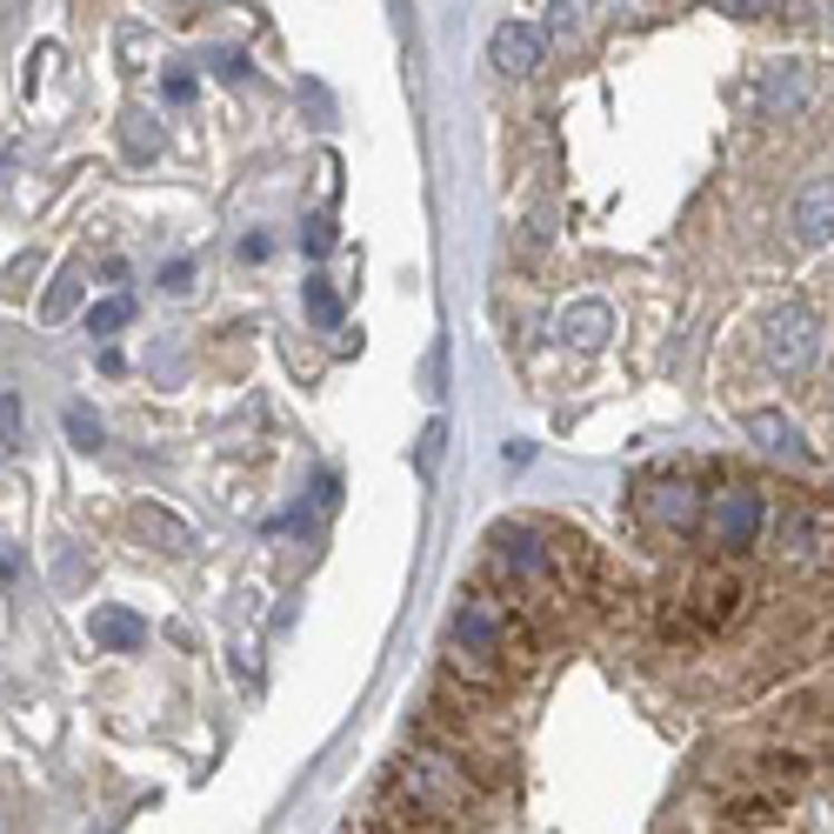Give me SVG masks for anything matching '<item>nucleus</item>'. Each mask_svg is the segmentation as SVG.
<instances>
[{
    "label": "nucleus",
    "mask_w": 834,
    "mask_h": 834,
    "mask_svg": "<svg viewBox=\"0 0 834 834\" xmlns=\"http://www.w3.org/2000/svg\"><path fill=\"white\" fill-rule=\"evenodd\" d=\"M87 635L107 648V655H140V641H147V628H140V615H127V608H94V621H87Z\"/></svg>",
    "instance_id": "obj_1"
},
{
    "label": "nucleus",
    "mask_w": 834,
    "mask_h": 834,
    "mask_svg": "<svg viewBox=\"0 0 834 834\" xmlns=\"http://www.w3.org/2000/svg\"><path fill=\"white\" fill-rule=\"evenodd\" d=\"M134 528H140V534H147L160 555H187V548H194V528H187L180 514L154 508V501H140V508H134Z\"/></svg>",
    "instance_id": "obj_2"
},
{
    "label": "nucleus",
    "mask_w": 834,
    "mask_h": 834,
    "mask_svg": "<svg viewBox=\"0 0 834 834\" xmlns=\"http://www.w3.org/2000/svg\"><path fill=\"white\" fill-rule=\"evenodd\" d=\"M534 60H541V33L534 27H501L494 33V67L501 73H534Z\"/></svg>",
    "instance_id": "obj_3"
},
{
    "label": "nucleus",
    "mask_w": 834,
    "mask_h": 834,
    "mask_svg": "<svg viewBox=\"0 0 834 834\" xmlns=\"http://www.w3.org/2000/svg\"><path fill=\"white\" fill-rule=\"evenodd\" d=\"M127 314H134V301H127V294H114V301H100V307L87 314V334H120V327H127Z\"/></svg>",
    "instance_id": "obj_4"
},
{
    "label": "nucleus",
    "mask_w": 834,
    "mask_h": 834,
    "mask_svg": "<svg viewBox=\"0 0 834 834\" xmlns=\"http://www.w3.org/2000/svg\"><path fill=\"white\" fill-rule=\"evenodd\" d=\"M307 314H314L321 327H334V321H341V301H334V294H327L321 281H307Z\"/></svg>",
    "instance_id": "obj_5"
},
{
    "label": "nucleus",
    "mask_w": 834,
    "mask_h": 834,
    "mask_svg": "<svg viewBox=\"0 0 834 834\" xmlns=\"http://www.w3.org/2000/svg\"><path fill=\"white\" fill-rule=\"evenodd\" d=\"M67 434H73V441H80V448H100V421H94V414H87V408H80V401H73V408H67Z\"/></svg>",
    "instance_id": "obj_6"
},
{
    "label": "nucleus",
    "mask_w": 834,
    "mask_h": 834,
    "mask_svg": "<svg viewBox=\"0 0 834 834\" xmlns=\"http://www.w3.org/2000/svg\"><path fill=\"white\" fill-rule=\"evenodd\" d=\"M73 294H80V281H73V274H67V281H60V287H53V294H47V301H40V314H47V321H60V314H67V307H73Z\"/></svg>",
    "instance_id": "obj_7"
},
{
    "label": "nucleus",
    "mask_w": 834,
    "mask_h": 834,
    "mask_svg": "<svg viewBox=\"0 0 834 834\" xmlns=\"http://www.w3.org/2000/svg\"><path fill=\"white\" fill-rule=\"evenodd\" d=\"M13 568H20V561H13V555H7V541H0V575H13Z\"/></svg>",
    "instance_id": "obj_8"
}]
</instances>
